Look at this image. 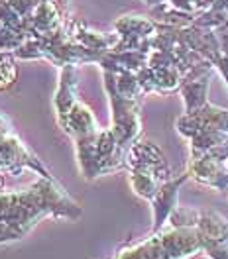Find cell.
<instances>
[{
    "label": "cell",
    "mask_w": 228,
    "mask_h": 259,
    "mask_svg": "<svg viewBox=\"0 0 228 259\" xmlns=\"http://www.w3.org/2000/svg\"><path fill=\"white\" fill-rule=\"evenodd\" d=\"M175 128L189 140L191 159H214L228 165V108L205 102L183 114Z\"/></svg>",
    "instance_id": "cell-4"
},
{
    "label": "cell",
    "mask_w": 228,
    "mask_h": 259,
    "mask_svg": "<svg viewBox=\"0 0 228 259\" xmlns=\"http://www.w3.org/2000/svg\"><path fill=\"white\" fill-rule=\"evenodd\" d=\"M77 220L83 208L55 179L40 177L22 191H0V243L26 238L44 218Z\"/></svg>",
    "instance_id": "cell-1"
},
{
    "label": "cell",
    "mask_w": 228,
    "mask_h": 259,
    "mask_svg": "<svg viewBox=\"0 0 228 259\" xmlns=\"http://www.w3.org/2000/svg\"><path fill=\"white\" fill-rule=\"evenodd\" d=\"M226 20H228V0H212V6L209 10L201 12L195 18L193 26L209 28V30H218Z\"/></svg>",
    "instance_id": "cell-10"
},
{
    "label": "cell",
    "mask_w": 228,
    "mask_h": 259,
    "mask_svg": "<svg viewBox=\"0 0 228 259\" xmlns=\"http://www.w3.org/2000/svg\"><path fill=\"white\" fill-rule=\"evenodd\" d=\"M165 2H169L179 12L191 14V16H199L201 12L209 10L212 6V0H165Z\"/></svg>",
    "instance_id": "cell-12"
},
{
    "label": "cell",
    "mask_w": 228,
    "mask_h": 259,
    "mask_svg": "<svg viewBox=\"0 0 228 259\" xmlns=\"http://www.w3.org/2000/svg\"><path fill=\"white\" fill-rule=\"evenodd\" d=\"M126 169L130 171L132 191L147 202L158 194L160 187L171 179L169 165L162 149L151 142H136L126 153Z\"/></svg>",
    "instance_id": "cell-5"
},
{
    "label": "cell",
    "mask_w": 228,
    "mask_h": 259,
    "mask_svg": "<svg viewBox=\"0 0 228 259\" xmlns=\"http://www.w3.org/2000/svg\"><path fill=\"white\" fill-rule=\"evenodd\" d=\"M26 169L37 173L40 177L53 179V175L44 167V163L12 132L8 120L0 116V175H18Z\"/></svg>",
    "instance_id": "cell-7"
},
{
    "label": "cell",
    "mask_w": 228,
    "mask_h": 259,
    "mask_svg": "<svg viewBox=\"0 0 228 259\" xmlns=\"http://www.w3.org/2000/svg\"><path fill=\"white\" fill-rule=\"evenodd\" d=\"M12 55L8 51L0 49V91L10 89L16 81V65H14Z\"/></svg>",
    "instance_id": "cell-11"
},
{
    "label": "cell",
    "mask_w": 228,
    "mask_h": 259,
    "mask_svg": "<svg viewBox=\"0 0 228 259\" xmlns=\"http://www.w3.org/2000/svg\"><path fill=\"white\" fill-rule=\"evenodd\" d=\"M201 253L211 259H228V242L211 238L199 224H165L162 230L151 232L146 240L120 249L114 259H191Z\"/></svg>",
    "instance_id": "cell-3"
},
{
    "label": "cell",
    "mask_w": 228,
    "mask_h": 259,
    "mask_svg": "<svg viewBox=\"0 0 228 259\" xmlns=\"http://www.w3.org/2000/svg\"><path fill=\"white\" fill-rule=\"evenodd\" d=\"M104 89L110 100V118H112L114 136L118 146L126 153L142 134V118H140V102L142 98H132L120 95L108 81H104Z\"/></svg>",
    "instance_id": "cell-6"
},
{
    "label": "cell",
    "mask_w": 228,
    "mask_h": 259,
    "mask_svg": "<svg viewBox=\"0 0 228 259\" xmlns=\"http://www.w3.org/2000/svg\"><path fill=\"white\" fill-rule=\"evenodd\" d=\"M57 122L67 136L73 138L77 147V159L85 179L98 175V136L100 130L93 110L77 97V69L75 65L61 67L59 87L55 93Z\"/></svg>",
    "instance_id": "cell-2"
},
{
    "label": "cell",
    "mask_w": 228,
    "mask_h": 259,
    "mask_svg": "<svg viewBox=\"0 0 228 259\" xmlns=\"http://www.w3.org/2000/svg\"><path fill=\"white\" fill-rule=\"evenodd\" d=\"M187 179H189V173H187V171H185L183 175H179V177H171L169 181L163 183L162 187H160V191H158V194L149 200L151 212H154V226H151V232H158V230H162V228L167 224L171 212L177 206V194H179L181 185H183Z\"/></svg>",
    "instance_id": "cell-8"
},
{
    "label": "cell",
    "mask_w": 228,
    "mask_h": 259,
    "mask_svg": "<svg viewBox=\"0 0 228 259\" xmlns=\"http://www.w3.org/2000/svg\"><path fill=\"white\" fill-rule=\"evenodd\" d=\"M149 6H158V4H162V2H165V0H146Z\"/></svg>",
    "instance_id": "cell-14"
},
{
    "label": "cell",
    "mask_w": 228,
    "mask_h": 259,
    "mask_svg": "<svg viewBox=\"0 0 228 259\" xmlns=\"http://www.w3.org/2000/svg\"><path fill=\"white\" fill-rule=\"evenodd\" d=\"M189 179L211 187L214 191L228 193V165L214 159H191L187 167Z\"/></svg>",
    "instance_id": "cell-9"
},
{
    "label": "cell",
    "mask_w": 228,
    "mask_h": 259,
    "mask_svg": "<svg viewBox=\"0 0 228 259\" xmlns=\"http://www.w3.org/2000/svg\"><path fill=\"white\" fill-rule=\"evenodd\" d=\"M214 69H216V71L222 75V79H224V81H226V84H228V55H224V53H222V55H220V57L214 61Z\"/></svg>",
    "instance_id": "cell-13"
}]
</instances>
